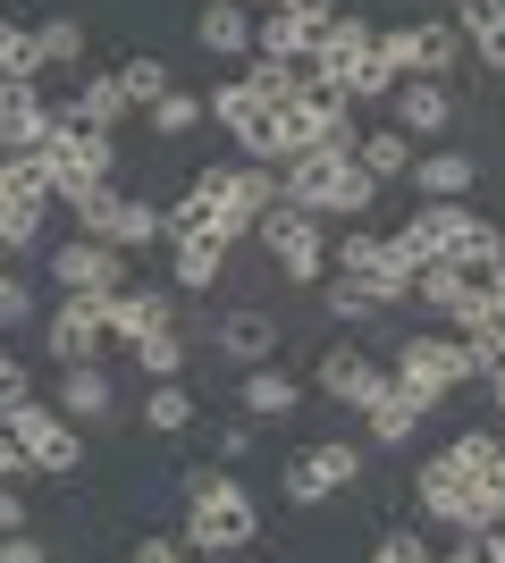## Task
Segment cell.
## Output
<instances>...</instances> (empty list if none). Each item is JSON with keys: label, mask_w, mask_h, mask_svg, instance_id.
I'll return each instance as SVG.
<instances>
[{"label": "cell", "mask_w": 505, "mask_h": 563, "mask_svg": "<svg viewBox=\"0 0 505 563\" xmlns=\"http://www.w3.org/2000/svg\"><path fill=\"white\" fill-rule=\"evenodd\" d=\"M244 85H253V101H262V110H287V101L304 93V59H270V51H244Z\"/></svg>", "instance_id": "f1b7e54d"}, {"label": "cell", "mask_w": 505, "mask_h": 563, "mask_svg": "<svg viewBox=\"0 0 505 563\" xmlns=\"http://www.w3.org/2000/svg\"><path fill=\"white\" fill-rule=\"evenodd\" d=\"M413 278H421V253H413L405 235H380V253H371L362 286H371V295H380V303L396 311V303H413Z\"/></svg>", "instance_id": "484cf974"}, {"label": "cell", "mask_w": 505, "mask_h": 563, "mask_svg": "<svg viewBox=\"0 0 505 563\" xmlns=\"http://www.w3.org/2000/svg\"><path fill=\"white\" fill-rule=\"evenodd\" d=\"M421 555H430L421 530H387V539H380V563H421Z\"/></svg>", "instance_id": "bcb514c9"}, {"label": "cell", "mask_w": 505, "mask_h": 563, "mask_svg": "<svg viewBox=\"0 0 505 563\" xmlns=\"http://www.w3.org/2000/svg\"><path fill=\"white\" fill-rule=\"evenodd\" d=\"M194 126H202V93H177V85H168V93L152 101V135H194Z\"/></svg>", "instance_id": "b9f144b4"}, {"label": "cell", "mask_w": 505, "mask_h": 563, "mask_svg": "<svg viewBox=\"0 0 505 563\" xmlns=\"http://www.w3.org/2000/svg\"><path fill=\"white\" fill-rule=\"evenodd\" d=\"M421 421H430V412H421L405 387H387V396L362 412V438H371V446H413V438H421Z\"/></svg>", "instance_id": "83f0119b"}, {"label": "cell", "mask_w": 505, "mask_h": 563, "mask_svg": "<svg viewBox=\"0 0 505 563\" xmlns=\"http://www.w3.org/2000/svg\"><path fill=\"white\" fill-rule=\"evenodd\" d=\"M320 303H329V320H337V329H362V320H380V295H371V286H362V278H345V269H337V278H329V295H320Z\"/></svg>", "instance_id": "d590c367"}, {"label": "cell", "mask_w": 505, "mask_h": 563, "mask_svg": "<svg viewBox=\"0 0 505 563\" xmlns=\"http://www.w3.org/2000/svg\"><path fill=\"white\" fill-rule=\"evenodd\" d=\"M287 9H312V18H337V0H287Z\"/></svg>", "instance_id": "f5cc1de1"}, {"label": "cell", "mask_w": 505, "mask_h": 563, "mask_svg": "<svg viewBox=\"0 0 505 563\" xmlns=\"http://www.w3.org/2000/svg\"><path fill=\"white\" fill-rule=\"evenodd\" d=\"M253 235H262V253L278 261V278L287 286H320L329 278V219L320 211H304V202H270L262 219H253Z\"/></svg>", "instance_id": "8992f818"}, {"label": "cell", "mask_w": 505, "mask_h": 563, "mask_svg": "<svg viewBox=\"0 0 505 563\" xmlns=\"http://www.w3.org/2000/svg\"><path fill=\"white\" fill-rule=\"evenodd\" d=\"M177 539H186V555H237V547L262 539V505H253V488L228 479V471H194Z\"/></svg>", "instance_id": "7a4b0ae2"}, {"label": "cell", "mask_w": 505, "mask_h": 563, "mask_svg": "<svg viewBox=\"0 0 505 563\" xmlns=\"http://www.w3.org/2000/svg\"><path fill=\"white\" fill-rule=\"evenodd\" d=\"M119 85H127V101H135V110H152V101L168 93V59H127Z\"/></svg>", "instance_id": "7bdbcfd3"}, {"label": "cell", "mask_w": 505, "mask_h": 563, "mask_svg": "<svg viewBox=\"0 0 505 563\" xmlns=\"http://www.w3.org/2000/svg\"><path fill=\"white\" fill-rule=\"evenodd\" d=\"M497 446H505V438H497Z\"/></svg>", "instance_id": "680465c9"}, {"label": "cell", "mask_w": 505, "mask_h": 563, "mask_svg": "<svg viewBox=\"0 0 505 563\" xmlns=\"http://www.w3.org/2000/svg\"><path fill=\"white\" fill-rule=\"evenodd\" d=\"M387 378H396V387H405L421 412H438V404L455 396V387H472L463 336H455V329H413L405 345H396V362H387Z\"/></svg>", "instance_id": "5b68a950"}, {"label": "cell", "mask_w": 505, "mask_h": 563, "mask_svg": "<svg viewBox=\"0 0 505 563\" xmlns=\"http://www.w3.org/2000/svg\"><path fill=\"white\" fill-rule=\"evenodd\" d=\"M0 479H25V446H18V429L0 421Z\"/></svg>", "instance_id": "681fc988"}, {"label": "cell", "mask_w": 505, "mask_h": 563, "mask_svg": "<svg viewBox=\"0 0 505 563\" xmlns=\"http://www.w3.org/2000/svg\"><path fill=\"white\" fill-rule=\"evenodd\" d=\"M186 555V539H135V563H177Z\"/></svg>", "instance_id": "f907efd6"}, {"label": "cell", "mask_w": 505, "mask_h": 563, "mask_svg": "<svg viewBox=\"0 0 505 563\" xmlns=\"http://www.w3.org/2000/svg\"><path fill=\"white\" fill-rule=\"evenodd\" d=\"M244 9H270V0H244Z\"/></svg>", "instance_id": "9f6ffc18"}, {"label": "cell", "mask_w": 505, "mask_h": 563, "mask_svg": "<svg viewBox=\"0 0 505 563\" xmlns=\"http://www.w3.org/2000/svg\"><path fill=\"white\" fill-rule=\"evenodd\" d=\"M413 303L430 311L438 329H472V320L488 311V269H463V261H421Z\"/></svg>", "instance_id": "ba28073f"}, {"label": "cell", "mask_w": 505, "mask_h": 563, "mask_svg": "<svg viewBox=\"0 0 505 563\" xmlns=\"http://www.w3.org/2000/svg\"><path fill=\"white\" fill-rule=\"evenodd\" d=\"M405 177H413V194H430V202H455V194H472L481 161L447 143V152H413V168H405Z\"/></svg>", "instance_id": "603a6c76"}, {"label": "cell", "mask_w": 505, "mask_h": 563, "mask_svg": "<svg viewBox=\"0 0 505 563\" xmlns=\"http://www.w3.org/2000/svg\"><path fill=\"white\" fill-rule=\"evenodd\" d=\"M278 194L304 202V211H320V219H362L380 202V177L354 152H337V143H304V152L278 161Z\"/></svg>", "instance_id": "6da1fadb"}, {"label": "cell", "mask_w": 505, "mask_h": 563, "mask_svg": "<svg viewBox=\"0 0 505 563\" xmlns=\"http://www.w3.org/2000/svg\"><path fill=\"white\" fill-rule=\"evenodd\" d=\"M396 235H405L421 261H463V269H488V253H497V228H488L463 194L455 202H430V194H421V211H413Z\"/></svg>", "instance_id": "3957f363"}, {"label": "cell", "mask_w": 505, "mask_h": 563, "mask_svg": "<svg viewBox=\"0 0 505 563\" xmlns=\"http://www.w3.org/2000/svg\"><path fill=\"white\" fill-rule=\"evenodd\" d=\"M34 51H43V68H68V59H85V25L76 18H43L34 25Z\"/></svg>", "instance_id": "60d3db41"}, {"label": "cell", "mask_w": 505, "mask_h": 563, "mask_svg": "<svg viewBox=\"0 0 505 563\" xmlns=\"http://www.w3.org/2000/svg\"><path fill=\"white\" fill-rule=\"evenodd\" d=\"M413 152H421V143H413L405 126H396V118H387V126H362V135H354V161L371 168V177H380V186H405V168H413Z\"/></svg>", "instance_id": "4316f807"}, {"label": "cell", "mask_w": 505, "mask_h": 563, "mask_svg": "<svg viewBox=\"0 0 505 563\" xmlns=\"http://www.w3.org/2000/svg\"><path fill=\"white\" fill-rule=\"evenodd\" d=\"M211 345H219V362H237V371L278 362V320H270V311H228V320L211 329Z\"/></svg>", "instance_id": "d6986e66"}, {"label": "cell", "mask_w": 505, "mask_h": 563, "mask_svg": "<svg viewBox=\"0 0 505 563\" xmlns=\"http://www.w3.org/2000/svg\"><path fill=\"white\" fill-rule=\"evenodd\" d=\"M25 76H43L34 25H9V18H0V85H25Z\"/></svg>", "instance_id": "f35d334b"}, {"label": "cell", "mask_w": 505, "mask_h": 563, "mask_svg": "<svg viewBox=\"0 0 505 563\" xmlns=\"http://www.w3.org/2000/svg\"><path fill=\"white\" fill-rule=\"evenodd\" d=\"M135 371H144V378H186V329L135 336Z\"/></svg>", "instance_id": "8d00e7d4"}, {"label": "cell", "mask_w": 505, "mask_h": 563, "mask_svg": "<svg viewBox=\"0 0 505 563\" xmlns=\"http://www.w3.org/2000/svg\"><path fill=\"white\" fill-rule=\"evenodd\" d=\"M59 202L76 211V228H85V235H101V244H110V219H119V186H110V177H101V186H76V194H59Z\"/></svg>", "instance_id": "74e56055"}, {"label": "cell", "mask_w": 505, "mask_h": 563, "mask_svg": "<svg viewBox=\"0 0 505 563\" xmlns=\"http://www.w3.org/2000/svg\"><path fill=\"white\" fill-rule=\"evenodd\" d=\"M253 110H262V101H253V85H244V76H219L211 93H202V118H219L228 135H237V126H244Z\"/></svg>", "instance_id": "ab89813d"}, {"label": "cell", "mask_w": 505, "mask_h": 563, "mask_svg": "<svg viewBox=\"0 0 505 563\" xmlns=\"http://www.w3.org/2000/svg\"><path fill=\"white\" fill-rule=\"evenodd\" d=\"M194 43L211 51V59H244V51H253V9H244V0H202Z\"/></svg>", "instance_id": "d4e9b609"}, {"label": "cell", "mask_w": 505, "mask_h": 563, "mask_svg": "<svg viewBox=\"0 0 505 563\" xmlns=\"http://www.w3.org/2000/svg\"><path fill=\"white\" fill-rule=\"evenodd\" d=\"M168 269H177V286H186V295H211V286H219V269H228V244L177 235V244H168Z\"/></svg>", "instance_id": "f546056e"}, {"label": "cell", "mask_w": 505, "mask_h": 563, "mask_svg": "<svg viewBox=\"0 0 505 563\" xmlns=\"http://www.w3.org/2000/svg\"><path fill=\"white\" fill-rule=\"evenodd\" d=\"M9 429H18V446H25V471H51V479L85 471V429H76L68 412H59V404L25 396L18 412H9Z\"/></svg>", "instance_id": "52a82bcc"}, {"label": "cell", "mask_w": 505, "mask_h": 563, "mask_svg": "<svg viewBox=\"0 0 505 563\" xmlns=\"http://www.w3.org/2000/svg\"><path fill=\"white\" fill-rule=\"evenodd\" d=\"M463 336V362H472V378H488V371H505V311L488 303L472 329H455Z\"/></svg>", "instance_id": "836d02e7"}, {"label": "cell", "mask_w": 505, "mask_h": 563, "mask_svg": "<svg viewBox=\"0 0 505 563\" xmlns=\"http://www.w3.org/2000/svg\"><path fill=\"white\" fill-rule=\"evenodd\" d=\"M237 404H244V421H287L295 404H304V387H295L278 362H253V371L237 378Z\"/></svg>", "instance_id": "cb8c5ba5"}, {"label": "cell", "mask_w": 505, "mask_h": 563, "mask_svg": "<svg viewBox=\"0 0 505 563\" xmlns=\"http://www.w3.org/2000/svg\"><path fill=\"white\" fill-rule=\"evenodd\" d=\"M0 530H25V496H18V479H0Z\"/></svg>", "instance_id": "816d5d0a"}, {"label": "cell", "mask_w": 505, "mask_h": 563, "mask_svg": "<svg viewBox=\"0 0 505 563\" xmlns=\"http://www.w3.org/2000/svg\"><path fill=\"white\" fill-rule=\"evenodd\" d=\"M304 463H312V479L337 496V488H354V479H362V463H371V454H362L354 438H320V446H304Z\"/></svg>", "instance_id": "1f68e13d"}, {"label": "cell", "mask_w": 505, "mask_h": 563, "mask_svg": "<svg viewBox=\"0 0 505 563\" xmlns=\"http://www.w3.org/2000/svg\"><path fill=\"white\" fill-rule=\"evenodd\" d=\"M194 186H211L237 219H262L270 202H278V168H270V161H237V168H202Z\"/></svg>", "instance_id": "2e32d148"}, {"label": "cell", "mask_w": 505, "mask_h": 563, "mask_svg": "<svg viewBox=\"0 0 505 563\" xmlns=\"http://www.w3.org/2000/svg\"><path fill=\"white\" fill-rule=\"evenodd\" d=\"M144 429H152V438H186V429H194V396H186V378H152V396H144Z\"/></svg>", "instance_id": "4dcf8cb0"}, {"label": "cell", "mask_w": 505, "mask_h": 563, "mask_svg": "<svg viewBox=\"0 0 505 563\" xmlns=\"http://www.w3.org/2000/svg\"><path fill=\"white\" fill-rule=\"evenodd\" d=\"M101 329L135 345V336H152V329H177V303H168V295H152V286H127V278H119L110 295H101Z\"/></svg>", "instance_id": "9a60e30c"}, {"label": "cell", "mask_w": 505, "mask_h": 563, "mask_svg": "<svg viewBox=\"0 0 505 563\" xmlns=\"http://www.w3.org/2000/svg\"><path fill=\"white\" fill-rule=\"evenodd\" d=\"M488 404H497V412H505V371H488Z\"/></svg>", "instance_id": "db71d44e"}, {"label": "cell", "mask_w": 505, "mask_h": 563, "mask_svg": "<svg viewBox=\"0 0 505 563\" xmlns=\"http://www.w3.org/2000/svg\"><path fill=\"white\" fill-rule=\"evenodd\" d=\"M43 135H51V101L34 93V76L0 85V152H43Z\"/></svg>", "instance_id": "ac0fdd59"}, {"label": "cell", "mask_w": 505, "mask_h": 563, "mask_svg": "<svg viewBox=\"0 0 505 563\" xmlns=\"http://www.w3.org/2000/svg\"><path fill=\"white\" fill-rule=\"evenodd\" d=\"M455 34L488 76H505V0H455Z\"/></svg>", "instance_id": "7402d4cb"}, {"label": "cell", "mask_w": 505, "mask_h": 563, "mask_svg": "<svg viewBox=\"0 0 505 563\" xmlns=\"http://www.w3.org/2000/svg\"><path fill=\"white\" fill-rule=\"evenodd\" d=\"M68 110L85 118V126H127V118H135V101H127L119 76H85V93H76Z\"/></svg>", "instance_id": "d6a6232c"}, {"label": "cell", "mask_w": 505, "mask_h": 563, "mask_svg": "<svg viewBox=\"0 0 505 563\" xmlns=\"http://www.w3.org/2000/svg\"><path fill=\"white\" fill-rule=\"evenodd\" d=\"M43 177H51V202L76 186H101L110 168H119V152H110V126H85V118L68 110V101H51V135H43Z\"/></svg>", "instance_id": "277c9868"}, {"label": "cell", "mask_w": 505, "mask_h": 563, "mask_svg": "<svg viewBox=\"0 0 505 563\" xmlns=\"http://www.w3.org/2000/svg\"><path fill=\"white\" fill-rule=\"evenodd\" d=\"M380 59H387L396 76H447V68L463 59V34H455L447 18H421V25H387V34H380Z\"/></svg>", "instance_id": "9c48e42d"}, {"label": "cell", "mask_w": 505, "mask_h": 563, "mask_svg": "<svg viewBox=\"0 0 505 563\" xmlns=\"http://www.w3.org/2000/svg\"><path fill=\"white\" fill-rule=\"evenodd\" d=\"M371 59H380V25H362V18H345V9H337V18L320 25V43H312V59H304V68L354 93V76L371 68Z\"/></svg>", "instance_id": "30bf717a"}, {"label": "cell", "mask_w": 505, "mask_h": 563, "mask_svg": "<svg viewBox=\"0 0 505 563\" xmlns=\"http://www.w3.org/2000/svg\"><path fill=\"white\" fill-rule=\"evenodd\" d=\"M413 9H430V0H413Z\"/></svg>", "instance_id": "6f0895ef"}, {"label": "cell", "mask_w": 505, "mask_h": 563, "mask_svg": "<svg viewBox=\"0 0 505 563\" xmlns=\"http://www.w3.org/2000/svg\"><path fill=\"white\" fill-rule=\"evenodd\" d=\"M253 429L262 421H228L219 429V463H244V454H253Z\"/></svg>", "instance_id": "7dc6e473"}, {"label": "cell", "mask_w": 505, "mask_h": 563, "mask_svg": "<svg viewBox=\"0 0 505 563\" xmlns=\"http://www.w3.org/2000/svg\"><path fill=\"white\" fill-rule=\"evenodd\" d=\"M110 244H119V253H144V244H168V228H161V211H152V202L119 194V219H110Z\"/></svg>", "instance_id": "e575fe53"}, {"label": "cell", "mask_w": 505, "mask_h": 563, "mask_svg": "<svg viewBox=\"0 0 505 563\" xmlns=\"http://www.w3.org/2000/svg\"><path fill=\"white\" fill-rule=\"evenodd\" d=\"M25 396H34V378H25V362H18V371L0 378V421H9V412H18V404H25Z\"/></svg>", "instance_id": "c3c4849f"}, {"label": "cell", "mask_w": 505, "mask_h": 563, "mask_svg": "<svg viewBox=\"0 0 505 563\" xmlns=\"http://www.w3.org/2000/svg\"><path fill=\"white\" fill-rule=\"evenodd\" d=\"M320 25H329V18H312V9H287V0H270L262 18H253V51H270V59H312Z\"/></svg>", "instance_id": "e0dca14e"}, {"label": "cell", "mask_w": 505, "mask_h": 563, "mask_svg": "<svg viewBox=\"0 0 505 563\" xmlns=\"http://www.w3.org/2000/svg\"><path fill=\"white\" fill-rule=\"evenodd\" d=\"M9 371H18V353H9V345H0V378H9Z\"/></svg>", "instance_id": "11a10c76"}, {"label": "cell", "mask_w": 505, "mask_h": 563, "mask_svg": "<svg viewBox=\"0 0 505 563\" xmlns=\"http://www.w3.org/2000/svg\"><path fill=\"white\" fill-rule=\"evenodd\" d=\"M312 387H320L329 404H345V412L362 421V412H371V404H380L387 387H396V378H387L380 362H371V353H354V345H329V353H320V371H312Z\"/></svg>", "instance_id": "8fae6325"}, {"label": "cell", "mask_w": 505, "mask_h": 563, "mask_svg": "<svg viewBox=\"0 0 505 563\" xmlns=\"http://www.w3.org/2000/svg\"><path fill=\"white\" fill-rule=\"evenodd\" d=\"M278 496H287L295 514H312V505H329V488H320V479H312V463H304V454H295V463L278 471Z\"/></svg>", "instance_id": "ee69618b"}, {"label": "cell", "mask_w": 505, "mask_h": 563, "mask_svg": "<svg viewBox=\"0 0 505 563\" xmlns=\"http://www.w3.org/2000/svg\"><path fill=\"white\" fill-rule=\"evenodd\" d=\"M413 496H421V514L430 521H447V530H463V463L447 446L430 454V463L413 471Z\"/></svg>", "instance_id": "44dd1931"}, {"label": "cell", "mask_w": 505, "mask_h": 563, "mask_svg": "<svg viewBox=\"0 0 505 563\" xmlns=\"http://www.w3.org/2000/svg\"><path fill=\"white\" fill-rule=\"evenodd\" d=\"M396 126H405L413 143H438L447 126H455V93H447V76H396Z\"/></svg>", "instance_id": "5bb4252c"}, {"label": "cell", "mask_w": 505, "mask_h": 563, "mask_svg": "<svg viewBox=\"0 0 505 563\" xmlns=\"http://www.w3.org/2000/svg\"><path fill=\"white\" fill-rule=\"evenodd\" d=\"M51 278H59V295H110V286L127 278V253L119 244H101V235L76 228L59 253H51Z\"/></svg>", "instance_id": "7c38bea8"}, {"label": "cell", "mask_w": 505, "mask_h": 563, "mask_svg": "<svg viewBox=\"0 0 505 563\" xmlns=\"http://www.w3.org/2000/svg\"><path fill=\"white\" fill-rule=\"evenodd\" d=\"M110 396H119V387H110V371H101V362H59V412H68L76 429L85 421H110Z\"/></svg>", "instance_id": "ffe728a7"}, {"label": "cell", "mask_w": 505, "mask_h": 563, "mask_svg": "<svg viewBox=\"0 0 505 563\" xmlns=\"http://www.w3.org/2000/svg\"><path fill=\"white\" fill-rule=\"evenodd\" d=\"M43 345H51V362H101V345H110L101 295H59V311L43 320Z\"/></svg>", "instance_id": "4fadbf2b"}, {"label": "cell", "mask_w": 505, "mask_h": 563, "mask_svg": "<svg viewBox=\"0 0 505 563\" xmlns=\"http://www.w3.org/2000/svg\"><path fill=\"white\" fill-rule=\"evenodd\" d=\"M25 320H34V286L18 269H0V329H25Z\"/></svg>", "instance_id": "f6af8a7d"}]
</instances>
